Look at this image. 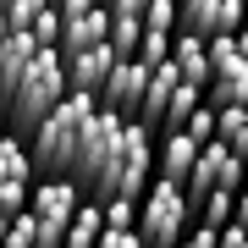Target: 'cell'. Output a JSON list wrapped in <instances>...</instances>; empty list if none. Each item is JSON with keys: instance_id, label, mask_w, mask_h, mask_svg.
Returning <instances> with one entry per match:
<instances>
[{"instance_id": "6da1fadb", "label": "cell", "mask_w": 248, "mask_h": 248, "mask_svg": "<svg viewBox=\"0 0 248 248\" xmlns=\"http://www.w3.org/2000/svg\"><path fill=\"white\" fill-rule=\"evenodd\" d=\"M94 110H99V99L66 94L61 105L33 127L28 155H33V171H39V177H72V160H78V143H83V133H89Z\"/></svg>"}, {"instance_id": "7a4b0ae2", "label": "cell", "mask_w": 248, "mask_h": 248, "mask_svg": "<svg viewBox=\"0 0 248 248\" xmlns=\"http://www.w3.org/2000/svg\"><path fill=\"white\" fill-rule=\"evenodd\" d=\"M61 99H66V61H61V50H39L33 61H28L22 83L11 89V99L0 105L6 110V133L33 138V127L45 122Z\"/></svg>"}, {"instance_id": "3957f363", "label": "cell", "mask_w": 248, "mask_h": 248, "mask_svg": "<svg viewBox=\"0 0 248 248\" xmlns=\"http://www.w3.org/2000/svg\"><path fill=\"white\" fill-rule=\"evenodd\" d=\"M193 232V204L177 182H149V193L138 199V237L143 248H177Z\"/></svg>"}, {"instance_id": "277c9868", "label": "cell", "mask_w": 248, "mask_h": 248, "mask_svg": "<svg viewBox=\"0 0 248 248\" xmlns=\"http://www.w3.org/2000/svg\"><path fill=\"white\" fill-rule=\"evenodd\" d=\"M89 199L72 177H39L33 182V199H28V215L39 221V248H61L72 215H78V204Z\"/></svg>"}, {"instance_id": "5b68a950", "label": "cell", "mask_w": 248, "mask_h": 248, "mask_svg": "<svg viewBox=\"0 0 248 248\" xmlns=\"http://www.w3.org/2000/svg\"><path fill=\"white\" fill-rule=\"evenodd\" d=\"M155 182V127L143 122H127L122 127V166H116V182H110V199H143Z\"/></svg>"}, {"instance_id": "8992f818", "label": "cell", "mask_w": 248, "mask_h": 248, "mask_svg": "<svg viewBox=\"0 0 248 248\" xmlns=\"http://www.w3.org/2000/svg\"><path fill=\"white\" fill-rule=\"evenodd\" d=\"M33 182H39V171H33V155H28V138L0 133V215L28 210Z\"/></svg>"}, {"instance_id": "52a82bcc", "label": "cell", "mask_w": 248, "mask_h": 248, "mask_svg": "<svg viewBox=\"0 0 248 248\" xmlns=\"http://www.w3.org/2000/svg\"><path fill=\"white\" fill-rule=\"evenodd\" d=\"M243 11L248 0H177V33H199V39L243 33Z\"/></svg>"}, {"instance_id": "ba28073f", "label": "cell", "mask_w": 248, "mask_h": 248, "mask_svg": "<svg viewBox=\"0 0 248 248\" xmlns=\"http://www.w3.org/2000/svg\"><path fill=\"white\" fill-rule=\"evenodd\" d=\"M66 61V94H89V99H99V89H105V78L116 72V55L110 45H94V50H78V55H61Z\"/></svg>"}, {"instance_id": "9c48e42d", "label": "cell", "mask_w": 248, "mask_h": 248, "mask_svg": "<svg viewBox=\"0 0 248 248\" xmlns=\"http://www.w3.org/2000/svg\"><path fill=\"white\" fill-rule=\"evenodd\" d=\"M105 33H110V11H105V6H94V11H66V17H61V39H55V50H61V55L94 50V45H105Z\"/></svg>"}, {"instance_id": "30bf717a", "label": "cell", "mask_w": 248, "mask_h": 248, "mask_svg": "<svg viewBox=\"0 0 248 248\" xmlns=\"http://www.w3.org/2000/svg\"><path fill=\"white\" fill-rule=\"evenodd\" d=\"M143 83H149V66H143V61H116V72L105 78V89H99V105L133 116L138 99H143Z\"/></svg>"}, {"instance_id": "8fae6325", "label": "cell", "mask_w": 248, "mask_h": 248, "mask_svg": "<svg viewBox=\"0 0 248 248\" xmlns=\"http://www.w3.org/2000/svg\"><path fill=\"white\" fill-rule=\"evenodd\" d=\"M193 160H199V143L187 138V133H160L155 138V177L160 182H187V171H193Z\"/></svg>"}, {"instance_id": "7c38bea8", "label": "cell", "mask_w": 248, "mask_h": 248, "mask_svg": "<svg viewBox=\"0 0 248 248\" xmlns=\"http://www.w3.org/2000/svg\"><path fill=\"white\" fill-rule=\"evenodd\" d=\"M171 66H177L182 83H193V89H210V83H215L210 45H204L199 33H177V39H171Z\"/></svg>"}, {"instance_id": "4fadbf2b", "label": "cell", "mask_w": 248, "mask_h": 248, "mask_svg": "<svg viewBox=\"0 0 248 248\" xmlns=\"http://www.w3.org/2000/svg\"><path fill=\"white\" fill-rule=\"evenodd\" d=\"M39 55V45H33V33H11L6 28V39H0V105L11 99V89L22 83V72H28V61Z\"/></svg>"}, {"instance_id": "5bb4252c", "label": "cell", "mask_w": 248, "mask_h": 248, "mask_svg": "<svg viewBox=\"0 0 248 248\" xmlns=\"http://www.w3.org/2000/svg\"><path fill=\"white\" fill-rule=\"evenodd\" d=\"M99 237H105V210L94 199H83L72 226H66V237H61V248H99Z\"/></svg>"}, {"instance_id": "9a60e30c", "label": "cell", "mask_w": 248, "mask_h": 248, "mask_svg": "<svg viewBox=\"0 0 248 248\" xmlns=\"http://www.w3.org/2000/svg\"><path fill=\"white\" fill-rule=\"evenodd\" d=\"M215 143H226L237 160H248V105H221L215 110Z\"/></svg>"}, {"instance_id": "2e32d148", "label": "cell", "mask_w": 248, "mask_h": 248, "mask_svg": "<svg viewBox=\"0 0 248 248\" xmlns=\"http://www.w3.org/2000/svg\"><path fill=\"white\" fill-rule=\"evenodd\" d=\"M199 105H204V89H193V83H182V89L171 94L166 116H160V133H182V127H187V116H193Z\"/></svg>"}, {"instance_id": "e0dca14e", "label": "cell", "mask_w": 248, "mask_h": 248, "mask_svg": "<svg viewBox=\"0 0 248 248\" xmlns=\"http://www.w3.org/2000/svg\"><path fill=\"white\" fill-rule=\"evenodd\" d=\"M0 248H39V221L28 210L6 215V243H0Z\"/></svg>"}, {"instance_id": "ac0fdd59", "label": "cell", "mask_w": 248, "mask_h": 248, "mask_svg": "<svg viewBox=\"0 0 248 248\" xmlns=\"http://www.w3.org/2000/svg\"><path fill=\"white\" fill-rule=\"evenodd\" d=\"M105 232H138V204L133 199H105Z\"/></svg>"}, {"instance_id": "d6986e66", "label": "cell", "mask_w": 248, "mask_h": 248, "mask_svg": "<svg viewBox=\"0 0 248 248\" xmlns=\"http://www.w3.org/2000/svg\"><path fill=\"white\" fill-rule=\"evenodd\" d=\"M143 33H177V0H149V11H143Z\"/></svg>"}, {"instance_id": "ffe728a7", "label": "cell", "mask_w": 248, "mask_h": 248, "mask_svg": "<svg viewBox=\"0 0 248 248\" xmlns=\"http://www.w3.org/2000/svg\"><path fill=\"white\" fill-rule=\"evenodd\" d=\"M50 6H55V0H11V6H6V28H11V33H28L33 17L50 11Z\"/></svg>"}, {"instance_id": "44dd1931", "label": "cell", "mask_w": 248, "mask_h": 248, "mask_svg": "<svg viewBox=\"0 0 248 248\" xmlns=\"http://www.w3.org/2000/svg\"><path fill=\"white\" fill-rule=\"evenodd\" d=\"M182 133L193 138L199 149H204V143H215V105H199L193 116H187V127H182Z\"/></svg>"}, {"instance_id": "7402d4cb", "label": "cell", "mask_w": 248, "mask_h": 248, "mask_svg": "<svg viewBox=\"0 0 248 248\" xmlns=\"http://www.w3.org/2000/svg\"><path fill=\"white\" fill-rule=\"evenodd\" d=\"M215 243H221V232H215V226H199V221H193V232H187V237H182L177 248H215Z\"/></svg>"}, {"instance_id": "603a6c76", "label": "cell", "mask_w": 248, "mask_h": 248, "mask_svg": "<svg viewBox=\"0 0 248 248\" xmlns=\"http://www.w3.org/2000/svg\"><path fill=\"white\" fill-rule=\"evenodd\" d=\"M99 248H143V237H138V232H105Z\"/></svg>"}, {"instance_id": "cb8c5ba5", "label": "cell", "mask_w": 248, "mask_h": 248, "mask_svg": "<svg viewBox=\"0 0 248 248\" xmlns=\"http://www.w3.org/2000/svg\"><path fill=\"white\" fill-rule=\"evenodd\" d=\"M215 248H248V232H237V226H226V232H221V243H215Z\"/></svg>"}, {"instance_id": "d4e9b609", "label": "cell", "mask_w": 248, "mask_h": 248, "mask_svg": "<svg viewBox=\"0 0 248 248\" xmlns=\"http://www.w3.org/2000/svg\"><path fill=\"white\" fill-rule=\"evenodd\" d=\"M232 226H237V232H248V187L237 193V210H232Z\"/></svg>"}, {"instance_id": "484cf974", "label": "cell", "mask_w": 248, "mask_h": 248, "mask_svg": "<svg viewBox=\"0 0 248 248\" xmlns=\"http://www.w3.org/2000/svg\"><path fill=\"white\" fill-rule=\"evenodd\" d=\"M94 6H105V0H55V11H61V17H66V11H94Z\"/></svg>"}, {"instance_id": "4316f807", "label": "cell", "mask_w": 248, "mask_h": 248, "mask_svg": "<svg viewBox=\"0 0 248 248\" xmlns=\"http://www.w3.org/2000/svg\"><path fill=\"white\" fill-rule=\"evenodd\" d=\"M0 243H6V215H0Z\"/></svg>"}, {"instance_id": "83f0119b", "label": "cell", "mask_w": 248, "mask_h": 248, "mask_svg": "<svg viewBox=\"0 0 248 248\" xmlns=\"http://www.w3.org/2000/svg\"><path fill=\"white\" fill-rule=\"evenodd\" d=\"M0 39H6V11H0Z\"/></svg>"}]
</instances>
